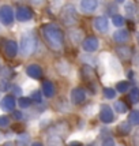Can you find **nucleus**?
Here are the masks:
<instances>
[{
    "label": "nucleus",
    "instance_id": "4",
    "mask_svg": "<svg viewBox=\"0 0 139 146\" xmlns=\"http://www.w3.org/2000/svg\"><path fill=\"white\" fill-rule=\"evenodd\" d=\"M14 18H15V13L13 7L8 4H3L0 7V23H3L4 26H10L13 25Z\"/></svg>",
    "mask_w": 139,
    "mask_h": 146
},
{
    "label": "nucleus",
    "instance_id": "12",
    "mask_svg": "<svg viewBox=\"0 0 139 146\" xmlns=\"http://www.w3.org/2000/svg\"><path fill=\"white\" fill-rule=\"evenodd\" d=\"M79 7H81V10H82L83 13L91 14L97 10V7H98V0H81Z\"/></svg>",
    "mask_w": 139,
    "mask_h": 146
},
{
    "label": "nucleus",
    "instance_id": "19",
    "mask_svg": "<svg viewBox=\"0 0 139 146\" xmlns=\"http://www.w3.org/2000/svg\"><path fill=\"white\" fill-rule=\"evenodd\" d=\"M56 70L59 71L60 75H67L70 72V64L67 63L66 60H60V62L56 64Z\"/></svg>",
    "mask_w": 139,
    "mask_h": 146
},
{
    "label": "nucleus",
    "instance_id": "20",
    "mask_svg": "<svg viewBox=\"0 0 139 146\" xmlns=\"http://www.w3.org/2000/svg\"><path fill=\"white\" fill-rule=\"evenodd\" d=\"M124 13L128 18H132L135 13H136V7L134 4V1H126V4H124Z\"/></svg>",
    "mask_w": 139,
    "mask_h": 146
},
{
    "label": "nucleus",
    "instance_id": "36",
    "mask_svg": "<svg viewBox=\"0 0 139 146\" xmlns=\"http://www.w3.org/2000/svg\"><path fill=\"white\" fill-rule=\"evenodd\" d=\"M102 146H115L113 138H105L104 142H102Z\"/></svg>",
    "mask_w": 139,
    "mask_h": 146
},
{
    "label": "nucleus",
    "instance_id": "25",
    "mask_svg": "<svg viewBox=\"0 0 139 146\" xmlns=\"http://www.w3.org/2000/svg\"><path fill=\"white\" fill-rule=\"evenodd\" d=\"M130 100L132 104H138L139 102V88H132L130 90Z\"/></svg>",
    "mask_w": 139,
    "mask_h": 146
},
{
    "label": "nucleus",
    "instance_id": "10",
    "mask_svg": "<svg viewBox=\"0 0 139 146\" xmlns=\"http://www.w3.org/2000/svg\"><path fill=\"white\" fill-rule=\"evenodd\" d=\"M18 49H19V45L17 41H14V40H7L6 42H4V53H6L7 57H10V59L15 57L17 53H18Z\"/></svg>",
    "mask_w": 139,
    "mask_h": 146
},
{
    "label": "nucleus",
    "instance_id": "32",
    "mask_svg": "<svg viewBox=\"0 0 139 146\" xmlns=\"http://www.w3.org/2000/svg\"><path fill=\"white\" fill-rule=\"evenodd\" d=\"M30 98H32V101H36V102H41V93L38 92V90H34L30 96Z\"/></svg>",
    "mask_w": 139,
    "mask_h": 146
},
{
    "label": "nucleus",
    "instance_id": "28",
    "mask_svg": "<svg viewBox=\"0 0 139 146\" xmlns=\"http://www.w3.org/2000/svg\"><path fill=\"white\" fill-rule=\"evenodd\" d=\"M127 89H130V83L127 81H120V82L116 83V90L119 93H124V92H127Z\"/></svg>",
    "mask_w": 139,
    "mask_h": 146
},
{
    "label": "nucleus",
    "instance_id": "15",
    "mask_svg": "<svg viewBox=\"0 0 139 146\" xmlns=\"http://www.w3.org/2000/svg\"><path fill=\"white\" fill-rule=\"evenodd\" d=\"M130 38V32L127 29H119L113 33V41L117 44H124Z\"/></svg>",
    "mask_w": 139,
    "mask_h": 146
},
{
    "label": "nucleus",
    "instance_id": "30",
    "mask_svg": "<svg viewBox=\"0 0 139 146\" xmlns=\"http://www.w3.org/2000/svg\"><path fill=\"white\" fill-rule=\"evenodd\" d=\"M104 96L109 98V100H113L115 97H116V90L115 89H111V88H105L104 89Z\"/></svg>",
    "mask_w": 139,
    "mask_h": 146
},
{
    "label": "nucleus",
    "instance_id": "42",
    "mask_svg": "<svg viewBox=\"0 0 139 146\" xmlns=\"http://www.w3.org/2000/svg\"><path fill=\"white\" fill-rule=\"evenodd\" d=\"M32 1L34 3V4H40V3H41L42 0H32Z\"/></svg>",
    "mask_w": 139,
    "mask_h": 146
},
{
    "label": "nucleus",
    "instance_id": "14",
    "mask_svg": "<svg viewBox=\"0 0 139 146\" xmlns=\"http://www.w3.org/2000/svg\"><path fill=\"white\" fill-rule=\"evenodd\" d=\"M15 104H17V101H15V97H14V96H6V97L1 98V101H0V108L3 109V111H6V112L14 111Z\"/></svg>",
    "mask_w": 139,
    "mask_h": 146
},
{
    "label": "nucleus",
    "instance_id": "5",
    "mask_svg": "<svg viewBox=\"0 0 139 146\" xmlns=\"http://www.w3.org/2000/svg\"><path fill=\"white\" fill-rule=\"evenodd\" d=\"M105 66L108 67V72H109L112 76H115V78H116V76H120L121 66H120V63H119V59H117V57L111 56Z\"/></svg>",
    "mask_w": 139,
    "mask_h": 146
},
{
    "label": "nucleus",
    "instance_id": "17",
    "mask_svg": "<svg viewBox=\"0 0 139 146\" xmlns=\"http://www.w3.org/2000/svg\"><path fill=\"white\" fill-rule=\"evenodd\" d=\"M116 53L121 59H130L131 57V48L127 46V45H120V46L116 48Z\"/></svg>",
    "mask_w": 139,
    "mask_h": 146
},
{
    "label": "nucleus",
    "instance_id": "16",
    "mask_svg": "<svg viewBox=\"0 0 139 146\" xmlns=\"http://www.w3.org/2000/svg\"><path fill=\"white\" fill-rule=\"evenodd\" d=\"M42 93H44L45 97H48V98H51L53 97L55 94V86H53V83L51 81H45L42 83Z\"/></svg>",
    "mask_w": 139,
    "mask_h": 146
},
{
    "label": "nucleus",
    "instance_id": "44",
    "mask_svg": "<svg viewBox=\"0 0 139 146\" xmlns=\"http://www.w3.org/2000/svg\"><path fill=\"white\" fill-rule=\"evenodd\" d=\"M115 1H116V3H124L126 0H115Z\"/></svg>",
    "mask_w": 139,
    "mask_h": 146
},
{
    "label": "nucleus",
    "instance_id": "26",
    "mask_svg": "<svg viewBox=\"0 0 139 146\" xmlns=\"http://www.w3.org/2000/svg\"><path fill=\"white\" fill-rule=\"evenodd\" d=\"M128 121L134 124V126H138L139 124V111H132V112H130L128 115Z\"/></svg>",
    "mask_w": 139,
    "mask_h": 146
},
{
    "label": "nucleus",
    "instance_id": "29",
    "mask_svg": "<svg viewBox=\"0 0 139 146\" xmlns=\"http://www.w3.org/2000/svg\"><path fill=\"white\" fill-rule=\"evenodd\" d=\"M113 108H115L116 112H119V113H124V112L127 111V105L123 101H116L115 102V105H113Z\"/></svg>",
    "mask_w": 139,
    "mask_h": 146
},
{
    "label": "nucleus",
    "instance_id": "8",
    "mask_svg": "<svg viewBox=\"0 0 139 146\" xmlns=\"http://www.w3.org/2000/svg\"><path fill=\"white\" fill-rule=\"evenodd\" d=\"M15 18L18 19L19 22H27L33 18V11L26 6H19L15 11Z\"/></svg>",
    "mask_w": 139,
    "mask_h": 146
},
{
    "label": "nucleus",
    "instance_id": "27",
    "mask_svg": "<svg viewBox=\"0 0 139 146\" xmlns=\"http://www.w3.org/2000/svg\"><path fill=\"white\" fill-rule=\"evenodd\" d=\"M18 104L21 108H29L30 105H32V98H29V97H19L18 100Z\"/></svg>",
    "mask_w": 139,
    "mask_h": 146
},
{
    "label": "nucleus",
    "instance_id": "2",
    "mask_svg": "<svg viewBox=\"0 0 139 146\" xmlns=\"http://www.w3.org/2000/svg\"><path fill=\"white\" fill-rule=\"evenodd\" d=\"M37 48V38L34 36L33 32H25L21 36V41H19V51L22 56H30L32 53H34Z\"/></svg>",
    "mask_w": 139,
    "mask_h": 146
},
{
    "label": "nucleus",
    "instance_id": "39",
    "mask_svg": "<svg viewBox=\"0 0 139 146\" xmlns=\"http://www.w3.org/2000/svg\"><path fill=\"white\" fill-rule=\"evenodd\" d=\"M14 117H15L17 120H21V119L23 117V115H22L21 111H14Z\"/></svg>",
    "mask_w": 139,
    "mask_h": 146
},
{
    "label": "nucleus",
    "instance_id": "37",
    "mask_svg": "<svg viewBox=\"0 0 139 146\" xmlns=\"http://www.w3.org/2000/svg\"><path fill=\"white\" fill-rule=\"evenodd\" d=\"M93 109H97V107L95 105H90V107H87V108L85 109V112L87 115H94V111Z\"/></svg>",
    "mask_w": 139,
    "mask_h": 146
},
{
    "label": "nucleus",
    "instance_id": "23",
    "mask_svg": "<svg viewBox=\"0 0 139 146\" xmlns=\"http://www.w3.org/2000/svg\"><path fill=\"white\" fill-rule=\"evenodd\" d=\"M70 36H71V41H72L74 44H78V42H81V40L83 38V32L79 30V29H78V30H72Z\"/></svg>",
    "mask_w": 139,
    "mask_h": 146
},
{
    "label": "nucleus",
    "instance_id": "41",
    "mask_svg": "<svg viewBox=\"0 0 139 146\" xmlns=\"http://www.w3.org/2000/svg\"><path fill=\"white\" fill-rule=\"evenodd\" d=\"M32 146H44L41 142H34V143H32Z\"/></svg>",
    "mask_w": 139,
    "mask_h": 146
},
{
    "label": "nucleus",
    "instance_id": "3",
    "mask_svg": "<svg viewBox=\"0 0 139 146\" xmlns=\"http://www.w3.org/2000/svg\"><path fill=\"white\" fill-rule=\"evenodd\" d=\"M62 22L66 26H72L76 23V8L72 4H67L64 6L63 11H62Z\"/></svg>",
    "mask_w": 139,
    "mask_h": 146
},
{
    "label": "nucleus",
    "instance_id": "7",
    "mask_svg": "<svg viewBox=\"0 0 139 146\" xmlns=\"http://www.w3.org/2000/svg\"><path fill=\"white\" fill-rule=\"evenodd\" d=\"M82 48L85 52H95L100 48V41L97 37H86L82 41Z\"/></svg>",
    "mask_w": 139,
    "mask_h": 146
},
{
    "label": "nucleus",
    "instance_id": "13",
    "mask_svg": "<svg viewBox=\"0 0 139 146\" xmlns=\"http://www.w3.org/2000/svg\"><path fill=\"white\" fill-rule=\"evenodd\" d=\"M26 74L30 76V78H33V79H38V78H41V75H42V68H41V66H38L36 63L29 64L26 67Z\"/></svg>",
    "mask_w": 139,
    "mask_h": 146
},
{
    "label": "nucleus",
    "instance_id": "11",
    "mask_svg": "<svg viewBox=\"0 0 139 146\" xmlns=\"http://www.w3.org/2000/svg\"><path fill=\"white\" fill-rule=\"evenodd\" d=\"M71 102L72 104H75V105H79V104H82L85 101V98H86V93H85V90L81 89V88H75V89L71 90Z\"/></svg>",
    "mask_w": 139,
    "mask_h": 146
},
{
    "label": "nucleus",
    "instance_id": "33",
    "mask_svg": "<svg viewBox=\"0 0 139 146\" xmlns=\"http://www.w3.org/2000/svg\"><path fill=\"white\" fill-rule=\"evenodd\" d=\"M10 124V117L8 116H0V127H7Z\"/></svg>",
    "mask_w": 139,
    "mask_h": 146
},
{
    "label": "nucleus",
    "instance_id": "9",
    "mask_svg": "<svg viewBox=\"0 0 139 146\" xmlns=\"http://www.w3.org/2000/svg\"><path fill=\"white\" fill-rule=\"evenodd\" d=\"M93 27L98 33H107L109 29V21L107 17H97L93 19Z\"/></svg>",
    "mask_w": 139,
    "mask_h": 146
},
{
    "label": "nucleus",
    "instance_id": "22",
    "mask_svg": "<svg viewBox=\"0 0 139 146\" xmlns=\"http://www.w3.org/2000/svg\"><path fill=\"white\" fill-rule=\"evenodd\" d=\"M30 143V137H29V134L26 133H21L18 135V138H17V145L18 146H27Z\"/></svg>",
    "mask_w": 139,
    "mask_h": 146
},
{
    "label": "nucleus",
    "instance_id": "1",
    "mask_svg": "<svg viewBox=\"0 0 139 146\" xmlns=\"http://www.w3.org/2000/svg\"><path fill=\"white\" fill-rule=\"evenodd\" d=\"M42 36H44L46 44L49 45L53 51H60L64 42V34L62 29L55 23H46L42 26Z\"/></svg>",
    "mask_w": 139,
    "mask_h": 146
},
{
    "label": "nucleus",
    "instance_id": "38",
    "mask_svg": "<svg viewBox=\"0 0 139 146\" xmlns=\"http://www.w3.org/2000/svg\"><path fill=\"white\" fill-rule=\"evenodd\" d=\"M134 143L136 146H139V130H136L135 134H134Z\"/></svg>",
    "mask_w": 139,
    "mask_h": 146
},
{
    "label": "nucleus",
    "instance_id": "43",
    "mask_svg": "<svg viewBox=\"0 0 139 146\" xmlns=\"http://www.w3.org/2000/svg\"><path fill=\"white\" fill-rule=\"evenodd\" d=\"M3 146H14V145H13V142H6Z\"/></svg>",
    "mask_w": 139,
    "mask_h": 146
},
{
    "label": "nucleus",
    "instance_id": "24",
    "mask_svg": "<svg viewBox=\"0 0 139 146\" xmlns=\"http://www.w3.org/2000/svg\"><path fill=\"white\" fill-rule=\"evenodd\" d=\"M112 23H113L116 27H121V26H124V23H126L124 17H123V15H119V14H115L113 17H112Z\"/></svg>",
    "mask_w": 139,
    "mask_h": 146
},
{
    "label": "nucleus",
    "instance_id": "40",
    "mask_svg": "<svg viewBox=\"0 0 139 146\" xmlns=\"http://www.w3.org/2000/svg\"><path fill=\"white\" fill-rule=\"evenodd\" d=\"M70 146H81V143H79V142H71Z\"/></svg>",
    "mask_w": 139,
    "mask_h": 146
},
{
    "label": "nucleus",
    "instance_id": "31",
    "mask_svg": "<svg viewBox=\"0 0 139 146\" xmlns=\"http://www.w3.org/2000/svg\"><path fill=\"white\" fill-rule=\"evenodd\" d=\"M8 89H10V82L4 78H1L0 79V92H7Z\"/></svg>",
    "mask_w": 139,
    "mask_h": 146
},
{
    "label": "nucleus",
    "instance_id": "34",
    "mask_svg": "<svg viewBox=\"0 0 139 146\" xmlns=\"http://www.w3.org/2000/svg\"><path fill=\"white\" fill-rule=\"evenodd\" d=\"M62 6H64V0H52V7L59 10Z\"/></svg>",
    "mask_w": 139,
    "mask_h": 146
},
{
    "label": "nucleus",
    "instance_id": "18",
    "mask_svg": "<svg viewBox=\"0 0 139 146\" xmlns=\"http://www.w3.org/2000/svg\"><path fill=\"white\" fill-rule=\"evenodd\" d=\"M46 143L48 146H62L63 141H62V137H59V134H51L46 139Z\"/></svg>",
    "mask_w": 139,
    "mask_h": 146
},
{
    "label": "nucleus",
    "instance_id": "21",
    "mask_svg": "<svg viewBox=\"0 0 139 146\" xmlns=\"http://www.w3.org/2000/svg\"><path fill=\"white\" fill-rule=\"evenodd\" d=\"M131 123L127 120V121H121V123H119V126H117V131L120 134H123V135H127V134L131 133Z\"/></svg>",
    "mask_w": 139,
    "mask_h": 146
},
{
    "label": "nucleus",
    "instance_id": "45",
    "mask_svg": "<svg viewBox=\"0 0 139 146\" xmlns=\"http://www.w3.org/2000/svg\"><path fill=\"white\" fill-rule=\"evenodd\" d=\"M136 40H138V42H139V33H138V36H136Z\"/></svg>",
    "mask_w": 139,
    "mask_h": 146
},
{
    "label": "nucleus",
    "instance_id": "6",
    "mask_svg": "<svg viewBox=\"0 0 139 146\" xmlns=\"http://www.w3.org/2000/svg\"><path fill=\"white\" fill-rule=\"evenodd\" d=\"M100 120L105 124H109L115 120V115H113V111L109 105H101L100 107Z\"/></svg>",
    "mask_w": 139,
    "mask_h": 146
},
{
    "label": "nucleus",
    "instance_id": "35",
    "mask_svg": "<svg viewBox=\"0 0 139 146\" xmlns=\"http://www.w3.org/2000/svg\"><path fill=\"white\" fill-rule=\"evenodd\" d=\"M11 89H13L14 96H21V94H22V89L19 88L18 85H14V86H11Z\"/></svg>",
    "mask_w": 139,
    "mask_h": 146
}]
</instances>
